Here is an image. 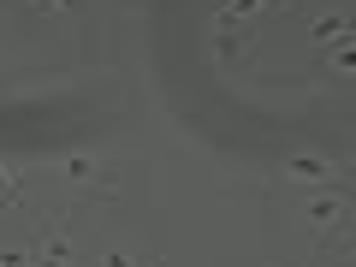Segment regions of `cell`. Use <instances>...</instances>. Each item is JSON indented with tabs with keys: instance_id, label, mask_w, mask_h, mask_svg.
Listing matches in <instances>:
<instances>
[{
	"instance_id": "cell-1",
	"label": "cell",
	"mask_w": 356,
	"mask_h": 267,
	"mask_svg": "<svg viewBox=\"0 0 356 267\" xmlns=\"http://www.w3.org/2000/svg\"><path fill=\"white\" fill-rule=\"evenodd\" d=\"M350 214H356V196L350 191H332V184L303 202V226L315 232V243L332 255V261L344 255V226H350Z\"/></svg>"
},
{
	"instance_id": "cell-2",
	"label": "cell",
	"mask_w": 356,
	"mask_h": 267,
	"mask_svg": "<svg viewBox=\"0 0 356 267\" xmlns=\"http://www.w3.org/2000/svg\"><path fill=\"white\" fill-rule=\"evenodd\" d=\"M24 267H77V238L65 232V214L48 220V226L36 232V243H30Z\"/></svg>"
},
{
	"instance_id": "cell-3",
	"label": "cell",
	"mask_w": 356,
	"mask_h": 267,
	"mask_svg": "<svg viewBox=\"0 0 356 267\" xmlns=\"http://www.w3.org/2000/svg\"><path fill=\"white\" fill-rule=\"evenodd\" d=\"M60 172L65 178H72V184H89V191H113V166H107V161H95V154H65V161H60Z\"/></svg>"
},
{
	"instance_id": "cell-4",
	"label": "cell",
	"mask_w": 356,
	"mask_h": 267,
	"mask_svg": "<svg viewBox=\"0 0 356 267\" xmlns=\"http://www.w3.org/2000/svg\"><path fill=\"white\" fill-rule=\"evenodd\" d=\"M285 172L303 178V184H321V191H327V184H339V178H344V166L327 161V154H291V161H285Z\"/></svg>"
},
{
	"instance_id": "cell-5",
	"label": "cell",
	"mask_w": 356,
	"mask_h": 267,
	"mask_svg": "<svg viewBox=\"0 0 356 267\" xmlns=\"http://www.w3.org/2000/svg\"><path fill=\"white\" fill-rule=\"evenodd\" d=\"M344 36H356V18H344V13L315 18V48H332V42H344Z\"/></svg>"
},
{
	"instance_id": "cell-6",
	"label": "cell",
	"mask_w": 356,
	"mask_h": 267,
	"mask_svg": "<svg viewBox=\"0 0 356 267\" xmlns=\"http://www.w3.org/2000/svg\"><path fill=\"white\" fill-rule=\"evenodd\" d=\"M321 54H327V72L332 77H356V36L332 42V48H321Z\"/></svg>"
},
{
	"instance_id": "cell-7",
	"label": "cell",
	"mask_w": 356,
	"mask_h": 267,
	"mask_svg": "<svg viewBox=\"0 0 356 267\" xmlns=\"http://www.w3.org/2000/svg\"><path fill=\"white\" fill-rule=\"evenodd\" d=\"M255 6H261V0H226V13H220V30L238 24V18H243V13H255Z\"/></svg>"
},
{
	"instance_id": "cell-8",
	"label": "cell",
	"mask_w": 356,
	"mask_h": 267,
	"mask_svg": "<svg viewBox=\"0 0 356 267\" xmlns=\"http://www.w3.org/2000/svg\"><path fill=\"white\" fill-rule=\"evenodd\" d=\"M102 267H149V261H137L131 250H107V255H102Z\"/></svg>"
},
{
	"instance_id": "cell-9",
	"label": "cell",
	"mask_w": 356,
	"mask_h": 267,
	"mask_svg": "<svg viewBox=\"0 0 356 267\" xmlns=\"http://www.w3.org/2000/svg\"><path fill=\"white\" fill-rule=\"evenodd\" d=\"M0 202L18 208V184H13V172H6V166H0Z\"/></svg>"
},
{
	"instance_id": "cell-10",
	"label": "cell",
	"mask_w": 356,
	"mask_h": 267,
	"mask_svg": "<svg viewBox=\"0 0 356 267\" xmlns=\"http://www.w3.org/2000/svg\"><path fill=\"white\" fill-rule=\"evenodd\" d=\"M77 0H36V13H72Z\"/></svg>"
},
{
	"instance_id": "cell-11",
	"label": "cell",
	"mask_w": 356,
	"mask_h": 267,
	"mask_svg": "<svg viewBox=\"0 0 356 267\" xmlns=\"http://www.w3.org/2000/svg\"><path fill=\"white\" fill-rule=\"evenodd\" d=\"M149 267H154V261H149Z\"/></svg>"
}]
</instances>
